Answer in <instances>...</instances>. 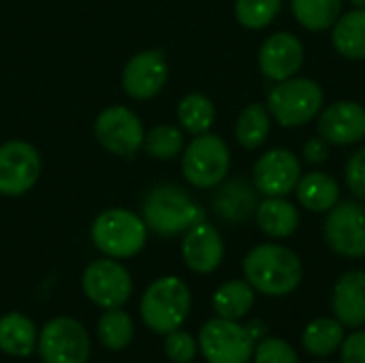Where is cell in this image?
Instances as JSON below:
<instances>
[{"mask_svg": "<svg viewBox=\"0 0 365 363\" xmlns=\"http://www.w3.org/2000/svg\"><path fill=\"white\" fill-rule=\"evenodd\" d=\"M344 180H346V186L351 188V193L365 201V145L359 148L349 160H346V167H344Z\"/></svg>", "mask_w": 365, "mask_h": 363, "instance_id": "34", "label": "cell"}, {"mask_svg": "<svg viewBox=\"0 0 365 363\" xmlns=\"http://www.w3.org/2000/svg\"><path fill=\"white\" fill-rule=\"evenodd\" d=\"M190 304L192 295L188 285L178 276H163L145 289L139 312L145 327L167 336L169 332L182 327L190 312Z\"/></svg>", "mask_w": 365, "mask_h": 363, "instance_id": "4", "label": "cell"}, {"mask_svg": "<svg viewBox=\"0 0 365 363\" xmlns=\"http://www.w3.org/2000/svg\"><path fill=\"white\" fill-rule=\"evenodd\" d=\"M212 306L220 319L240 321L255 306V289L248 285V280H229L222 287H218Z\"/></svg>", "mask_w": 365, "mask_h": 363, "instance_id": "25", "label": "cell"}, {"mask_svg": "<svg viewBox=\"0 0 365 363\" xmlns=\"http://www.w3.org/2000/svg\"><path fill=\"white\" fill-rule=\"evenodd\" d=\"M302 156L308 165L317 167V165H323L327 158H329V143L323 139V137H312L304 143V150H302Z\"/></svg>", "mask_w": 365, "mask_h": 363, "instance_id": "36", "label": "cell"}, {"mask_svg": "<svg viewBox=\"0 0 365 363\" xmlns=\"http://www.w3.org/2000/svg\"><path fill=\"white\" fill-rule=\"evenodd\" d=\"M231 169L229 145L212 133L197 135L182 150V175L195 188L220 186Z\"/></svg>", "mask_w": 365, "mask_h": 363, "instance_id": "6", "label": "cell"}, {"mask_svg": "<svg viewBox=\"0 0 365 363\" xmlns=\"http://www.w3.org/2000/svg\"><path fill=\"white\" fill-rule=\"evenodd\" d=\"M36 351L45 363H88L90 336L77 319L56 317L38 332Z\"/></svg>", "mask_w": 365, "mask_h": 363, "instance_id": "8", "label": "cell"}, {"mask_svg": "<svg viewBox=\"0 0 365 363\" xmlns=\"http://www.w3.org/2000/svg\"><path fill=\"white\" fill-rule=\"evenodd\" d=\"M92 244L111 259H130L139 255L148 242V225L141 216L124 208L101 212L90 227Z\"/></svg>", "mask_w": 365, "mask_h": 363, "instance_id": "3", "label": "cell"}, {"mask_svg": "<svg viewBox=\"0 0 365 363\" xmlns=\"http://www.w3.org/2000/svg\"><path fill=\"white\" fill-rule=\"evenodd\" d=\"M38 332L21 312L0 317V351L9 357H30L36 349Z\"/></svg>", "mask_w": 365, "mask_h": 363, "instance_id": "23", "label": "cell"}, {"mask_svg": "<svg viewBox=\"0 0 365 363\" xmlns=\"http://www.w3.org/2000/svg\"><path fill=\"white\" fill-rule=\"evenodd\" d=\"M323 235L327 246L346 259L365 257V208L355 201H338L325 218Z\"/></svg>", "mask_w": 365, "mask_h": 363, "instance_id": "12", "label": "cell"}, {"mask_svg": "<svg viewBox=\"0 0 365 363\" xmlns=\"http://www.w3.org/2000/svg\"><path fill=\"white\" fill-rule=\"evenodd\" d=\"M331 43L346 60H365V6L342 13L331 26Z\"/></svg>", "mask_w": 365, "mask_h": 363, "instance_id": "22", "label": "cell"}, {"mask_svg": "<svg viewBox=\"0 0 365 363\" xmlns=\"http://www.w3.org/2000/svg\"><path fill=\"white\" fill-rule=\"evenodd\" d=\"M334 317L344 327L365 325V272L351 270L342 274L331 293Z\"/></svg>", "mask_w": 365, "mask_h": 363, "instance_id": "18", "label": "cell"}, {"mask_svg": "<svg viewBox=\"0 0 365 363\" xmlns=\"http://www.w3.org/2000/svg\"><path fill=\"white\" fill-rule=\"evenodd\" d=\"M323 363H329V362H323Z\"/></svg>", "mask_w": 365, "mask_h": 363, "instance_id": "39", "label": "cell"}, {"mask_svg": "<svg viewBox=\"0 0 365 363\" xmlns=\"http://www.w3.org/2000/svg\"><path fill=\"white\" fill-rule=\"evenodd\" d=\"M319 137L331 145H355L365 139V107L357 101H338L319 116Z\"/></svg>", "mask_w": 365, "mask_h": 363, "instance_id": "16", "label": "cell"}, {"mask_svg": "<svg viewBox=\"0 0 365 363\" xmlns=\"http://www.w3.org/2000/svg\"><path fill=\"white\" fill-rule=\"evenodd\" d=\"M214 212L227 223H244L257 212V188L244 180H231L220 184L214 195Z\"/></svg>", "mask_w": 365, "mask_h": 363, "instance_id": "20", "label": "cell"}, {"mask_svg": "<svg viewBox=\"0 0 365 363\" xmlns=\"http://www.w3.org/2000/svg\"><path fill=\"white\" fill-rule=\"evenodd\" d=\"M282 11V0H235V19L248 30L267 28Z\"/></svg>", "mask_w": 365, "mask_h": 363, "instance_id": "31", "label": "cell"}, {"mask_svg": "<svg viewBox=\"0 0 365 363\" xmlns=\"http://www.w3.org/2000/svg\"><path fill=\"white\" fill-rule=\"evenodd\" d=\"M248 285L269 297L293 293L304 278L302 259L282 244H259L242 263Z\"/></svg>", "mask_w": 365, "mask_h": 363, "instance_id": "1", "label": "cell"}, {"mask_svg": "<svg viewBox=\"0 0 365 363\" xmlns=\"http://www.w3.org/2000/svg\"><path fill=\"white\" fill-rule=\"evenodd\" d=\"M143 150L150 158L171 160L184 150V133L173 124H156L145 133Z\"/></svg>", "mask_w": 365, "mask_h": 363, "instance_id": "30", "label": "cell"}, {"mask_svg": "<svg viewBox=\"0 0 365 363\" xmlns=\"http://www.w3.org/2000/svg\"><path fill=\"white\" fill-rule=\"evenodd\" d=\"M38 150L24 139H9L0 145V195L21 197L41 178Z\"/></svg>", "mask_w": 365, "mask_h": 363, "instance_id": "11", "label": "cell"}, {"mask_svg": "<svg viewBox=\"0 0 365 363\" xmlns=\"http://www.w3.org/2000/svg\"><path fill=\"white\" fill-rule=\"evenodd\" d=\"M259 229L276 240L291 237L302 223L299 210L287 197H265L255 212Z\"/></svg>", "mask_w": 365, "mask_h": 363, "instance_id": "19", "label": "cell"}, {"mask_svg": "<svg viewBox=\"0 0 365 363\" xmlns=\"http://www.w3.org/2000/svg\"><path fill=\"white\" fill-rule=\"evenodd\" d=\"M141 218L148 225V231L171 237L186 233L192 225L205 220V212L180 186L163 184L148 193Z\"/></svg>", "mask_w": 365, "mask_h": 363, "instance_id": "2", "label": "cell"}, {"mask_svg": "<svg viewBox=\"0 0 365 363\" xmlns=\"http://www.w3.org/2000/svg\"><path fill=\"white\" fill-rule=\"evenodd\" d=\"M272 131V113L263 103H250L235 120V139L246 150L261 148Z\"/></svg>", "mask_w": 365, "mask_h": 363, "instance_id": "24", "label": "cell"}, {"mask_svg": "<svg viewBox=\"0 0 365 363\" xmlns=\"http://www.w3.org/2000/svg\"><path fill=\"white\" fill-rule=\"evenodd\" d=\"M169 79V60L160 49L135 53L122 71V88L135 101H148L163 92Z\"/></svg>", "mask_w": 365, "mask_h": 363, "instance_id": "14", "label": "cell"}, {"mask_svg": "<svg viewBox=\"0 0 365 363\" xmlns=\"http://www.w3.org/2000/svg\"><path fill=\"white\" fill-rule=\"evenodd\" d=\"M325 103L323 88L310 77H289L284 81H276V86L267 94V109L272 120H276L284 128H295L312 122Z\"/></svg>", "mask_w": 365, "mask_h": 363, "instance_id": "5", "label": "cell"}, {"mask_svg": "<svg viewBox=\"0 0 365 363\" xmlns=\"http://www.w3.org/2000/svg\"><path fill=\"white\" fill-rule=\"evenodd\" d=\"M342 363H365V332H355L344 336L340 347Z\"/></svg>", "mask_w": 365, "mask_h": 363, "instance_id": "35", "label": "cell"}, {"mask_svg": "<svg viewBox=\"0 0 365 363\" xmlns=\"http://www.w3.org/2000/svg\"><path fill=\"white\" fill-rule=\"evenodd\" d=\"M353 6H365V0H351Z\"/></svg>", "mask_w": 365, "mask_h": 363, "instance_id": "38", "label": "cell"}, {"mask_svg": "<svg viewBox=\"0 0 365 363\" xmlns=\"http://www.w3.org/2000/svg\"><path fill=\"white\" fill-rule=\"evenodd\" d=\"M199 342L184 329H173L165 338V355L173 363H190L197 357Z\"/></svg>", "mask_w": 365, "mask_h": 363, "instance_id": "33", "label": "cell"}, {"mask_svg": "<svg viewBox=\"0 0 365 363\" xmlns=\"http://www.w3.org/2000/svg\"><path fill=\"white\" fill-rule=\"evenodd\" d=\"M302 178V160L287 148H274L261 154L252 167V186L265 197H287Z\"/></svg>", "mask_w": 365, "mask_h": 363, "instance_id": "13", "label": "cell"}, {"mask_svg": "<svg viewBox=\"0 0 365 363\" xmlns=\"http://www.w3.org/2000/svg\"><path fill=\"white\" fill-rule=\"evenodd\" d=\"M96 334L105 349L122 351L133 342L135 323H133L130 315L124 312L122 308H111V310H105L103 317L98 319Z\"/></svg>", "mask_w": 365, "mask_h": 363, "instance_id": "29", "label": "cell"}, {"mask_svg": "<svg viewBox=\"0 0 365 363\" xmlns=\"http://www.w3.org/2000/svg\"><path fill=\"white\" fill-rule=\"evenodd\" d=\"M291 11L302 28L323 32L342 15V0H291Z\"/></svg>", "mask_w": 365, "mask_h": 363, "instance_id": "27", "label": "cell"}, {"mask_svg": "<svg viewBox=\"0 0 365 363\" xmlns=\"http://www.w3.org/2000/svg\"><path fill=\"white\" fill-rule=\"evenodd\" d=\"M199 351L207 363H248L255 353V338L237 321L218 317L201 327Z\"/></svg>", "mask_w": 365, "mask_h": 363, "instance_id": "7", "label": "cell"}, {"mask_svg": "<svg viewBox=\"0 0 365 363\" xmlns=\"http://www.w3.org/2000/svg\"><path fill=\"white\" fill-rule=\"evenodd\" d=\"M304 43L293 32H276L267 36L259 49V68L269 81L295 77L304 66Z\"/></svg>", "mask_w": 365, "mask_h": 363, "instance_id": "15", "label": "cell"}, {"mask_svg": "<svg viewBox=\"0 0 365 363\" xmlns=\"http://www.w3.org/2000/svg\"><path fill=\"white\" fill-rule=\"evenodd\" d=\"M81 289L103 310L122 308L133 295V278L118 259H96L83 270Z\"/></svg>", "mask_w": 365, "mask_h": 363, "instance_id": "9", "label": "cell"}, {"mask_svg": "<svg viewBox=\"0 0 365 363\" xmlns=\"http://www.w3.org/2000/svg\"><path fill=\"white\" fill-rule=\"evenodd\" d=\"M246 329L250 332V336H252L255 340H257V338H261V336H265V332H267V329H265V325H263L261 321H255V323H250Z\"/></svg>", "mask_w": 365, "mask_h": 363, "instance_id": "37", "label": "cell"}, {"mask_svg": "<svg viewBox=\"0 0 365 363\" xmlns=\"http://www.w3.org/2000/svg\"><path fill=\"white\" fill-rule=\"evenodd\" d=\"M214 120H216V107L212 98H207L201 92H190L178 103V122L182 131L195 137L210 133Z\"/></svg>", "mask_w": 365, "mask_h": 363, "instance_id": "28", "label": "cell"}, {"mask_svg": "<svg viewBox=\"0 0 365 363\" xmlns=\"http://www.w3.org/2000/svg\"><path fill=\"white\" fill-rule=\"evenodd\" d=\"M255 363H299V355L295 349L282 340V338H263L259 344H255Z\"/></svg>", "mask_w": 365, "mask_h": 363, "instance_id": "32", "label": "cell"}, {"mask_svg": "<svg viewBox=\"0 0 365 363\" xmlns=\"http://www.w3.org/2000/svg\"><path fill=\"white\" fill-rule=\"evenodd\" d=\"M182 259L188 270L197 274H212L225 259V242L220 231L201 220L192 225L182 240Z\"/></svg>", "mask_w": 365, "mask_h": 363, "instance_id": "17", "label": "cell"}, {"mask_svg": "<svg viewBox=\"0 0 365 363\" xmlns=\"http://www.w3.org/2000/svg\"><path fill=\"white\" fill-rule=\"evenodd\" d=\"M94 137L109 154L128 158L143 148L145 131L141 118L133 109L124 105H111L96 116Z\"/></svg>", "mask_w": 365, "mask_h": 363, "instance_id": "10", "label": "cell"}, {"mask_svg": "<svg viewBox=\"0 0 365 363\" xmlns=\"http://www.w3.org/2000/svg\"><path fill=\"white\" fill-rule=\"evenodd\" d=\"M295 195L302 208H306L308 212L323 214L340 201V184L334 175L325 171H310L299 178Z\"/></svg>", "mask_w": 365, "mask_h": 363, "instance_id": "21", "label": "cell"}, {"mask_svg": "<svg viewBox=\"0 0 365 363\" xmlns=\"http://www.w3.org/2000/svg\"><path fill=\"white\" fill-rule=\"evenodd\" d=\"M344 340V325L334 317H321L306 325L302 342L304 349L314 357H329L342 347Z\"/></svg>", "mask_w": 365, "mask_h": 363, "instance_id": "26", "label": "cell"}]
</instances>
